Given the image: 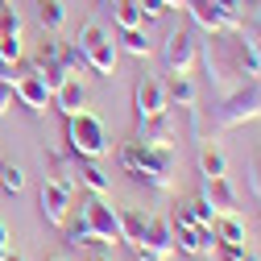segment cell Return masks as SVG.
<instances>
[{
	"instance_id": "32",
	"label": "cell",
	"mask_w": 261,
	"mask_h": 261,
	"mask_svg": "<svg viewBox=\"0 0 261 261\" xmlns=\"http://www.w3.org/2000/svg\"><path fill=\"white\" fill-rule=\"evenodd\" d=\"M17 100V91H13V79H0V116H5Z\"/></svg>"
},
{
	"instance_id": "2",
	"label": "cell",
	"mask_w": 261,
	"mask_h": 261,
	"mask_svg": "<svg viewBox=\"0 0 261 261\" xmlns=\"http://www.w3.org/2000/svg\"><path fill=\"white\" fill-rule=\"evenodd\" d=\"M120 166L137 182L153 187V191H170V182H174V149H149L141 141H128L120 149Z\"/></svg>"
},
{
	"instance_id": "19",
	"label": "cell",
	"mask_w": 261,
	"mask_h": 261,
	"mask_svg": "<svg viewBox=\"0 0 261 261\" xmlns=\"http://www.w3.org/2000/svg\"><path fill=\"white\" fill-rule=\"evenodd\" d=\"M166 100H170V104H178V108H187V112L199 104V91H195L191 75H174V79L166 83Z\"/></svg>"
},
{
	"instance_id": "17",
	"label": "cell",
	"mask_w": 261,
	"mask_h": 261,
	"mask_svg": "<svg viewBox=\"0 0 261 261\" xmlns=\"http://www.w3.org/2000/svg\"><path fill=\"white\" fill-rule=\"evenodd\" d=\"M245 241H249L245 220H237V216H220L216 220V245L220 249H245Z\"/></svg>"
},
{
	"instance_id": "35",
	"label": "cell",
	"mask_w": 261,
	"mask_h": 261,
	"mask_svg": "<svg viewBox=\"0 0 261 261\" xmlns=\"http://www.w3.org/2000/svg\"><path fill=\"white\" fill-rule=\"evenodd\" d=\"M191 0H166V9H187Z\"/></svg>"
},
{
	"instance_id": "37",
	"label": "cell",
	"mask_w": 261,
	"mask_h": 261,
	"mask_svg": "<svg viewBox=\"0 0 261 261\" xmlns=\"http://www.w3.org/2000/svg\"><path fill=\"white\" fill-rule=\"evenodd\" d=\"M50 261H67V257H50Z\"/></svg>"
},
{
	"instance_id": "28",
	"label": "cell",
	"mask_w": 261,
	"mask_h": 261,
	"mask_svg": "<svg viewBox=\"0 0 261 261\" xmlns=\"http://www.w3.org/2000/svg\"><path fill=\"white\" fill-rule=\"evenodd\" d=\"M187 207H191V216H195V224H203V228H216V212H212V203L203 199V195H195V199H191Z\"/></svg>"
},
{
	"instance_id": "18",
	"label": "cell",
	"mask_w": 261,
	"mask_h": 261,
	"mask_svg": "<svg viewBox=\"0 0 261 261\" xmlns=\"http://www.w3.org/2000/svg\"><path fill=\"white\" fill-rule=\"evenodd\" d=\"M116 216H120V241H124V245L145 241V228H149V216H145V212L124 207V212H116Z\"/></svg>"
},
{
	"instance_id": "15",
	"label": "cell",
	"mask_w": 261,
	"mask_h": 261,
	"mask_svg": "<svg viewBox=\"0 0 261 261\" xmlns=\"http://www.w3.org/2000/svg\"><path fill=\"white\" fill-rule=\"evenodd\" d=\"M46 166L54 170V182H62L67 191L79 187V153H71V149H54V153L46 158Z\"/></svg>"
},
{
	"instance_id": "7",
	"label": "cell",
	"mask_w": 261,
	"mask_h": 261,
	"mask_svg": "<svg viewBox=\"0 0 261 261\" xmlns=\"http://www.w3.org/2000/svg\"><path fill=\"white\" fill-rule=\"evenodd\" d=\"M13 91H17V100L34 112V116H46L50 112V104H54V91L29 71V67H21V71H13Z\"/></svg>"
},
{
	"instance_id": "4",
	"label": "cell",
	"mask_w": 261,
	"mask_h": 261,
	"mask_svg": "<svg viewBox=\"0 0 261 261\" xmlns=\"http://www.w3.org/2000/svg\"><path fill=\"white\" fill-rule=\"evenodd\" d=\"M199 54H203V67H207V83L216 95H228L245 83L237 58H232V46H228V34H207V42H199Z\"/></svg>"
},
{
	"instance_id": "34",
	"label": "cell",
	"mask_w": 261,
	"mask_h": 261,
	"mask_svg": "<svg viewBox=\"0 0 261 261\" xmlns=\"http://www.w3.org/2000/svg\"><path fill=\"white\" fill-rule=\"evenodd\" d=\"M253 195H257V199H261V166L253 170Z\"/></svg>"
},
{
	"instance_id": "5",
	"label": "cell",
	"mask_w": 261,
	"mask_h": 261,
	"mask_svg": "<svg viewBox=\"0 0 261 261\" xmlns=\"http://www.w3.org/2000/svg\"><path fill=\"white\" fill-rule=\"evenodd\" d=\"M67 149L79 153V158H104L108 153V128L100 116H91L87 108L79 116H67Z\"/></svg>"
},
{
	"instance_id": "39",
	"label": "cell",
	"mask_w": 261,
	"mask_h": 261,
	"mask_svg": "<svg viewBox=\"0 0 261 261\" xmlns=\"http://www.w3.org/2000/svg\"><path fill=\"white\" fill-rule=\"evenodd\" d=\"M95 261H104V257H95Z\"/></svg>"
},
{
	"instance_id": "40",
	"label": "cell",
	"mask_w": 261,
	"mask_h": 261,
	"mask_svg": "<svg viewBox=\"0 0 261 261\" xmlns=\"http://www.w3.org/2000/svg\"><path fill=\"white\" fill-rule=\"evenodd\" d=\"M257 166H261V162H257Z\"/></svg>"
},
{
	"instance_id": "1",
	"label": "cell",
	"mask_w": 261,
	"mask_h": 261,
	"mask_svg": "<svg viewBox=\"0 0 261 261\" xmlns=\"http://www.w3.org/2000/svg\"><path fill=\"white\" fill-rule=\"evenodd\" d=\"M62 237H67V245H116L120 241V216L104 203V195H91L79 203V220H67V228H62Z\"/></svg>"
},
{
	"instance_id": "6",
	"label": "cell",
	"mask_w": 261,
	"mask_h": 261,
	"mask_svg": "<svg viewBox=\"0 0 261 261\" xmlns=\"http://www.w3.org/2000/svg\"><path fill=\"white\" fill-rule=\"evenodd\" d=\"M79 54L87 58V67H91V75H104V79H112L116 75V42H112V34L100 25V21H87L83 29H79Z\"/></svg>"
},
{
	"instance_id": "24",
	"label": "cell",
	"mask_w": 261,
	"mask_h": 261,
	"mask_svg": "<svg viewBox=\"0 0 261 261\" xmlns=\"http://www.w3.org/2000/svg\"><path fill=\"white\" fill-rule=\"evenodd\" d=\"M120 42H124V50L133 54V58H149V38H145L141 25L137 29H120Z\"/></svg>"
},
{
	"instance_id": "26",
	"label": "cell",
	"mask_w": 261,
	"mask_h": 261,
	"mask_svg": "<svg viewBox=\"0 0 261 261\" xmlns=\"http://www.w3.org/2000/svg\"><path fill=\"white\" fill-rule=\"evenodd\" d=\"M137 25H145L141 9L133 0H116V29H137Z\"/></svg>"
},
{
	"instance_id": "10",
	"label": "cell",
	"mask_w": 261,
	"mask_h": 261,
	"mask_svg": "<svg viewBox=\"0 0 261 261\" xmlns=\"http://www.w3.org/2000/svg\"><path fill=\"white\" fill-rule=\"evenodd\" d=\"M133 108H137V120H153V116H162V112H170L166 83L153 79V75H145V79L137 83V91H133Z\"/></svg>"
},
{
	"instance_id": "33",
	"label": "cell",
	"mask_w": 261,
	"mask_h": 261,
	"mask_svg": "<svg viewBox=\"0 0 261 261\" xmlns=\"http://www.w3.org/2000/svg\"><path fill=\"white\" fill-rule=\"evenodd\" d=\"M9 253H13V241H9V228H5V224H0V261H5Z\"/></svg>"
},
{
	"instance_id": "23",
	"label": "cell",
	"mask_w": 261,
	"mask_h": 261,
	"mask_svg": "<svg viewBox=\"0 0 261 261\" xmlns=\"http://www.w3.org/2000/svg\"><path fill=\"white\" fill-rule=\"evenodd\" d=\"M21 54H25V46H21V34H0V67H17L21 62Z\"/></svg>"
},
{
	"instance_id": "21",
	"label": "cell",
	"mask_w": 261,
	"mask_h": 261,
	"mask_svg": "<svg viewBox=\"0 0 261 261\" xmlns=\"http://www.w3.org/2000/svg\"><path fill=\"white\" fill-rule=\"evenodd\" d=\"M199 174H203V178H224V174H228V158H224L220 145L203 141V149H199Z\"/></svg>"
},
{
	"instance_id": "9",
	"label": "cell",
	"mask_w": 261,
	"mask_h": 261,
	"mask_svg": "<svg viewBox=\"0 0 261 261\" xmlns=\"http://www.w3.org/2000/svg\"><path fill=\"white\" fill-rule=\"evenodd\" d=\"M38 207H42V220L50 228H67V220H71V191L62 182H54V178H42Z\"/></svg>"
},
{
	"instance_id": "20",
	"label": "cell",
	"mask_w": 261,
	"mask_h": 261,
	"mask_svg": "<svg viewBox=\"0 0 261 261\" xmlns=\"http://www.w3.org/2000/svg\"><path fill=\"white\" fill-rule=\"evenodd\" d=\"M79 187H87L91 195H108V191H112V178L95 166L91 158H79Z\"/></svg>"
},
{
	"instance_id": "27",
	"label": "cell",
	"mask_w": 261,
	"mask_h": 261,
	"mask_svg": "<svg viewBox=\"0 0 261 261\" xmlns=\"http://www.w3.org/2000/svg\"><path fill=\"white\" fill-rule=\"evenodd\" d=\"M58 58H62V67H67V75H75V79L91 71V67H87V58L79 54V46H62V50H58Z\"/></svg>"
},
{
	"instance_id": "8",
	"label": "cell",
	"mask_w": 261,
	"mask_h": 261,
	"mask_svg": "<svg viewBox=\"0 0 261 261\" xmlns=\"http://www.w3.org/2000/svg\"><path fill=\"white\" fill-rule=\"evenodd\" d=\"M162 58H166V71H170V75H191L195 62H199V42H195V34H191V29L170 34Z\"/></svg>"
},
{
	"instance_id": "36",
	"label": "cell",
	"mask_w": 261,
	"mask_h": 261,
	"mask_svg": "<svg viewBox=\"0 0 261 261\" xmlns=\"http://www.w3.org/2000/svg\"><path fill=\"white\" fill-rule=\"evenodd\" d=\"M232 261H253V257H249V253H241V257H232Z\"/></svg>"
},
{
	"instance_id": "22",
	"label": "cell",
	"mask_w": 261,
	"mask_h": 261,
	"mask_svg": "<svg viewBox=\"0 0 261 261\" xmlns=\"http://www.w3.org/2000/svg\"><path fill=\"white\" fill-rule=\"evenodd\" d=\"M145 245H153V249H162V253H174V224L170 220H149V228H145Z\"/></svg>"
},
{
	"instance_id": "16",
	"label": "cell",
	"mask_w": 261,
	"mask_h": 261,
	"mask_svg": "<svg viewBox=\"0 0 261 261\" xmlns=\"http://www.w3.org/2000/svg\"><path fill=\"white\" fill-rule=\"evenodd\" d=\"M54 108L62 112V116H79L83 108H87V87H83V79H67L58 91H54Z\"/></svg>"
},
{
	"instance_id": "38",
	"label": "cell",
	"mask_w": 261,
	"mask_h": 261,
	"mask_svg": "<svg viewBox=\"0 0 261 261\" xmlns=\"http://www.w3.org/2000/svg\"><path fill=\"white\" fill-rule=\"evenodd\" d=\"M0 170H5V158H0Z\"/></svg>"
},
{
	"instance_id": "29",
	"label": "cell",
	"mask_w": 261,
	"mask_h": 261,
	"mask_svg": "<svg viewBox=\"0 0 261 261\" xmlns=\"http://www.w3.org/2000/svg\"><path fill=\"white\" fill-rule=\"evenodd\" d=\"M0 187H5L9 195H17V191L25 187V174H21V166H13V162H5V170H0Z\"/></svg>"
},
{
	"instance_id": "12",
	"label": "cell",
	"mask_w": 261,
	"mask_h": 261,
	"mask_svg": "<svg viewBox=\"0 0 261 261\" xmlns=\"http://www.w3.org/2000/svg\"><path fill=\"white\" fill-rule=\"evenodd\" d=\"M187 13H191V21L203 29V34H232V29H241V21H228L212 0H191L187 5Z\"/></svg>"
},
{
	"instance_id": "30",
	"label": "cell",
	"mask_w": 261,
	"mask_h": 261,
	"mask_svg": "<svg viewBox=\"0 0 261 261\" xmlns=\"http://www.w3.org/2000/svg\"><path fill=\"white\" fill-rule=\"evenodd\" d=\"M133 5L141 9L145 21H158V17H166V0H133Z\"/></svg>"
},
{
	"instance_id": "31",
	"label": "cell",
	"mask_w": 261,
	"mask_h": 261,
	"mask_svg": "<svg viewBox=\"0 0 261 261\" xmlns=\"http://www.w3.org/2000/svg\"><path fill=\"white\" fill-rule=\"evenodd\" d=\"M133 253H137V261H166V253L153 249V245H145V241H137V245H133Z\"/></svg>"
},
{
	"instance_id": "3",
	"label": "cell",
	"mask_w": 261,
	"mask_h": 261,
	"mask_svg": "<svg viewBox=\"0 0 261 261\" xmlns=\"http://www.w3.org/2000/svg\"><path fill=\"white\" fill-rule=\"evenodd\" d=\"M249 120H261V83L245 79L237 91L220 95V104L212 108V133H224V128H241Z\"/></svg>"
},
{
	"instance_id": "13",
	"label": "cell",
	"mask_w": 261,
	"mask_h": 261,
	"mask_svg": "<svg viewBox=\"0 0 261 261\" xmlns=\"http://www.w3.org/2000/svg\"><path fill=\"white\" fill-rule=\"evenodd\" d=\"M137 141L149 149H174V120L170 112H162L153 120H137Z\"/></svg>"
},
{
	"instance_id": "11",
	"label": "cell",
	"mask_w": 261,
	"mask_h": 261,
	"mask_svg": "<svg viewBox=\"0 0 261 261\" xmlns=\"http://www.w3.org/2000/svg\"><path fill=\"white\" fill-rule=\"evenodd\" d=\"M228 46H232V58H237L241 75H245V79H257V75H261V42L241 25V29L228 34Z\"/></svg>"
},
{
	"instance_id": "14",
	"label": "cell",
	"mask_w": 261,
	"mask_h": 261,
	"mask_svg": "<svg viewBox=\"0 0 261 261\" xmlns=\"http://www.w3.org/2000/svg\"><path fill=\"white\" fill-rule=\"evenodd\" d=\"M199 195H203V199L212 203L216 220H220V216H237V191L228 187V178H203Z\"/></svg>"
},
{
	"instance_id": "25",
	"label": "cell",
	"mask_w": 261,
	"mask_h": 261,
	"mask_svg": "<svg viewBox=\"0 0 261 261\" xmlns=\"http://www.w3.org/2000/svg\"><path fill=\"white\" fill-rule=\"evenodd\" d=\"M42 5V29H50V34H58L62 25H67V9L58 5V0H38Z\"/></svg>"
}]
</instances>
